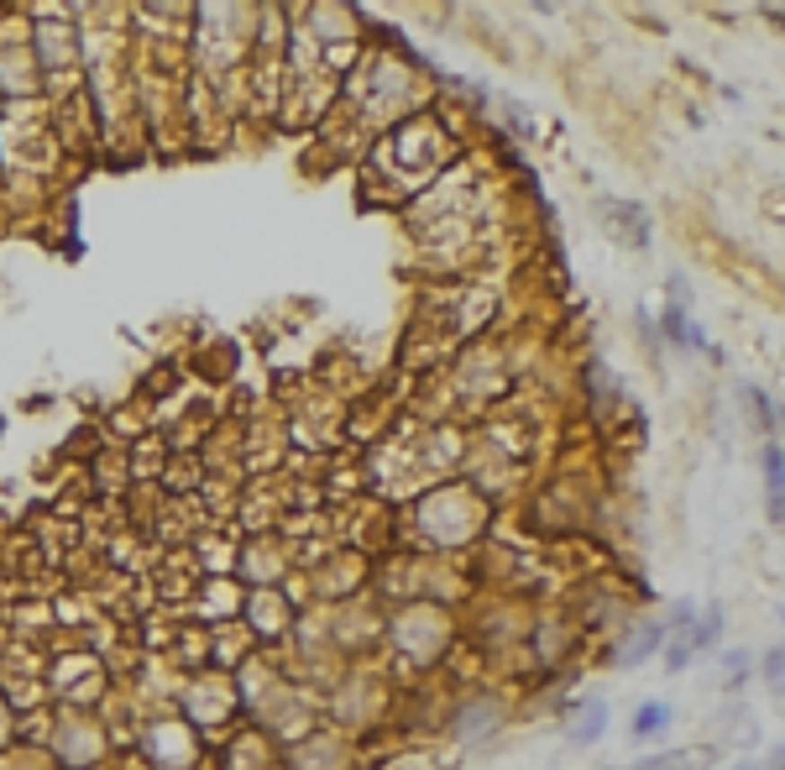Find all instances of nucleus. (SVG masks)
I'll return each mask as SVG.
<instances>
[{
	"label": "nucleus",
	"instance_id": "obj_1",
	"mask_svg": "<svg viewBox=\"0 0 785 770\" xmlns=\"http://www.w3.org/2000/svg\"><path fill=\"white\" fill-rule=\"evenodd\" d=\"M712 760H718V749L712 744H696V749H670V755L634 760V766H623V770H707Z\"/></svg>",
	"mask_w": 785,
	"mask_h": 770
},
{
	"label": "nucleus",
	"instance_id": "obj_2",
	"mask_svg": "<svg viewBox=\"0 0 785 770\" xmlns=\"http://www.w3.org/2000/svg\"><path fill=\"white\" fill-rule=\"evenodd\" d=\"M603 216L618 220L623 242H634V247H649V216H644V205H618V199H603Z\"/></svg>",
	"mask_w": 785,
	"mask_h": 770
},
{
	"label": "nucleus",
	"instance_id": "obj_3",
	"mask_svg": "<svg viewBox=\"0 0 785 770\" xmlns=\"http://www.w3.org/2000/svg\"><path fill=\"white\" fill-rule=\"evenodd\" d=\"M660 640H665V624H644V629H634V634L623 640V650H618V666H623V671L644 666V660L660 650Z\"/></svg>",
	"mask_w": 785,
	"mask_h": 770
},
{
	"label": "nucleus",
	"instance_id": "obj_4",
	"mask_svg": "<svg viewBox=\"0 0 785 770\" xmlns=\"http://www.w3.org/2000/svg\"><path fill=\"white\" fill-rule=\"evenodd\" d=\"M764 477H770V514L785 519V451L764 446Z\"/></svg>",
	"mask_w": 785,
	"mask_h": 770
},
{
	"label": "nucleus",
	"instance_id": "obj_5",
	"mask_svg": "<svg viewBox=\"0 0 785 770\" xmlns=\"http://www.w3.org/2000/svg\"><path fill=\"white\" fill-rule=\"evenodd\" d=\"M607 729V708L603 703H587V708L571 718V744H597Z\"/></svg>",
	"mask_w": 785,
	"mask_h": 770
},
{
	"label": "nucleus",
	"instance_id": "obj_6",
	"mask_svg": "<svg viewBox=\"0 0 785 770\" xmlns=\"http://www.w3.org/2000/svg\"><path fill=\"white\" fill-rule=\"evenodd\" d=\"M665 723H670V703H649V708L634 712V739H649V734H660Z\"/></svg>",
	"mask_w": 785,
	"mask_h": 770
},
{
	"label": "nucleus",
	"instance_id": "obj_7",
	"mask_svg": "<svg viewBox=\"0 0 785 770\" xmlns=\"http://www.w3.org/2000/svg\"><path fill=\"white\" fill-rule=\"evenodd\" d=\"M718 634H723V608H707V614H696V624H692V645H696V650L718 645Z\"/></svg>",
	"mask_w": 785,
	"mask_h": 770
},
{
	"label": "nucleus",
	"instance_id": "obj_8",
	"mask_svg": "<svg viewBox=\"0 0 785 770\" xmlns=\"http://www.w3.org/2000/svg\"><path fill=\"white\" fill-rule=\"evenodd\" d=\"M692 320H686V309L681 305H670L665 309V336H670V346H692Z\"/></svg>",
	"mask_w": 785,
	"mask_h": 770
},
{
	"label": "nucleus",
	"instance_id": "obj_9",
	"mask_svg": "<svg viewBox=\"0 0 785 770\" xmlns=\"http://www.w3.org/2000/svg\"><path fill=\"white\" fill-rule=\"evenodd\" d=\"M692 655H696V645H692V629H686V634H675V640H670V650H665V666H670V671H686V666H692Z\"/></svg>",
	"mask_w": 785,
	"mask_h": 770
},
{
	"label": "nucleus",
	"instance_id": "obj_10",
	"mask_svg": "<svg viewBox=\"0 0 785 770\" xmlns=\"http://www.w3.org/2000/svg\"><path fill=\"white\" fill-rule=\"evenodd\" d=\"M759 671H764V681H770V686H781V681H785V645L770 650V655L759 660Z\"/></svg>",
	"mask_w": 785,
	"mask_h": 770
},
{
	"label": "nucleus",
	"instance_id": "obj_11",
	"mask_svg": "<svg viewBox=\"0 0 785 770\" xmlns=\"http://www.w3.org/2000/svg\"><path fill=\"white\" fill-rule=\"evenodd\" d=\"M749 666H754V660H749V655H744V650H728V677H733V681L744 677V671H749Z\"/></svg>",
	"mask_w": 785,
	"mask_h": 770
},
{
	"label": "nucleus",
	"instance_id": "obj_12",
	"mask_svg": "<svg viewBox=\"0 0 785 770\" xmlns=\"http://www.w3.org/2000/svg\"><path fill=\"white\" fill-rule=\"evenodd\" d=\"M764 770H785V749H775V755H770V766H764Z\"/></svg>",
	"mask_w": 785,
	"mask_h": 770
},
{
	"label": "nucleus",
	"instance_id": "obj_13",
	"mask_svg": "<svg viewBox=\"0 0 785 770\" xmlns=\"http://www.w3.org/2000/svg\"><path fill=\"white\" fill-rule=\"evenodd\" d=\"M733 770H764V766H759V760H738Z\"/></svg>",
	"mask_w": 785,
	"mask_h": 770
},
{
	"label": "nucleus",
	"instance_id": "obj_14",
	"mask_svg": "<svg viewBox=\"0 0 785 770\" xmlns=\"http://www.w3.org/2000/svg\"><path fill=\"white\" fill-rule=\"evenodd\" d=\"M775 692H781V697H785V681H781V686H775Z\"/></svg>",
	"mask_w": 785,
	"mask_h": 770
},
{
	"label": "nucleus",
	"instance_id": "obj_15",
	"mask_svg": "<svg viewBox=\"0 0 785 770\" xmlns=\"http://www.w3.org/2000/svg\"><path fill=\"white\" fill-rule=\"evenodd\" d=\"M781 618H785V608H781Z\"/></svg>",
	"mask_w": 785,
	"mask_h": 770
}]
</instances>
